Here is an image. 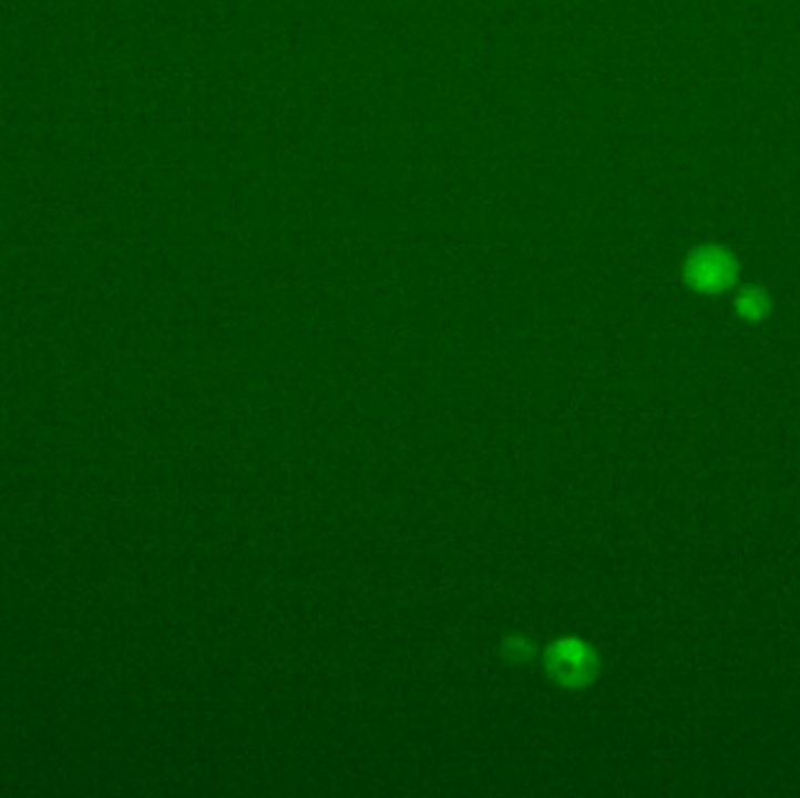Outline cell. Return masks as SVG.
Wrapping results in <instances>:
<instances>
[{
	"mask_svg": "<svg viewBox=\"0 0 800 798\" xmlns=\"http://www.w3.org/2000/svg\"><path fill=\"white\" fill-rule=\"evenodd\" d=\"M545 669L560 686L583 688L597 677L599 658L589 644L576 637H566L545 651Z\"/></svg>",
	"mask_w": 800,
	"mask_h": 798,
	"instance_id": "obj_1",
	"label": "cell"
},
{
	"mask_svg": "<svg viewBox=\"0 0 800 798\" xmlns=\"http://www.w3.org/2000/svg\"><path fill=\"white\" fill-rule=\"evenodd\" d=\"M737 279V260L721 246H702L693 250L686 263V282L698 293H724Z\"/></svg>",
	"mask_w": 800,
	"mask_h": 798,
	"instance_id": "obj_2",
	"label": "cell"
},
{
	"mask_svg": "<svg viewBox=\"0 0 800 798\" xmlns=\"http://www.w3.org/2000/svg\"><path fill=\"white\" fill-rule=\"evenodd\" d=\"M735 309L745 321H761L770 311V298L763 288L749 286L735 300Z\"/></svg>",
	"mask_w": 800,
	"mask_h": 798,
	"instance_id": "obj_3",
	"label": "cell"
}]
</instances>
